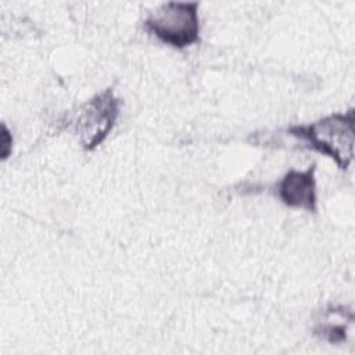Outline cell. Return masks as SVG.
<instances>
[{"label":"cell","instance_id":"obj_1","mask_svg":"<svg viewBox=\"0 0 355 355\" xmlns=\"http://www.w3.org/2000/svg\"><path fill=\"white\" fill-rule=\"evenodd\" d=\"M354 123L351 108L345 114L334 112L308 125L291 126L288 133L306 141L309 148L330 157L345 171L354 158Z\"/></svg>","mask_w":355,"mask_h":355},{"label":"cell","instance_id":"obj_2","mask_svg":"<svg viewBox=\"0 0 355 355\" xmlns=\"http://www.w3.org/2000/svg\"><path fill=\"white\" fill-rule=\"evenodd\" d=\"M143 26L162 43L186 49L200 40L198 3L168 1L153 11Z\"/></svg>","mask_w":355,"mask_h":355},{"label":"cell","instance_id":"obj_3","mask_svg":"<svg viewBox=\"0 0 355 355\" xmlns=\"http://www.w3.org/2000/svg\"><path fill=\"white\" fill-rule=\"evenodd\" d=\"M119 108L121 100L110 87L79 105L69 128L83 150H94L105 140L119 116Z\"/></svg>","mask_w":355,"mask_h":355},{"label":"cell","instance_id":"obj_4","mask_svg":"<svg viewBox=\"0 0 355 355\" xmlns=\"http://www.w3.org/2000/svg\"><path fill=\"white\" fill-rule=\"evenodd\" d=\"M315 165L305 171H288L277 183V196L283 204L291 208H302L315 212L318 207Z\"/></svg>","mask_w":355,"mask_h":355},{"label":"cell","instance_id":"obj_5","mask_svg":"<svg viewBox=\"0 0 355 355\" xmlns=\"http://www.w3.org/2000/svg\"><path fill=\"white\" fill-rule=\"evenodd\" d=\"M11 144H12V137L8 133L6 125L1 126V158L6 159L11 151Z\"/></svg>","mask_w":355,"mask_h":355}]
</instances>
